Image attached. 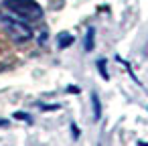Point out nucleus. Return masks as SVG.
Listing matches in <instances>:
<instances>
[{
	"label": "nucleus",
	"instance_id": "1",
	"mask_svg": "<svg viewBox=\"0 0 148 146\" xmlns=\"http://www.w3.org/2000/svg\"><path fill=\"white\" fill-rule=\"evenodd\" d=\"M2 6L27 23H39L45 16V10L37 0H2Z\"/></svg>",
	"mask_w": 148,
	"mask_h": 146
},
{
	"label": "nucleus",
	"instance_id": "2",
	"mask_svg": "<svg viewBox=\"0 0 148 146\" xmlns=\"http://www.w3.org/2000/svg\"><path fill=\"white\" fill-rule=\"evenodd\" d=\"M0 23H2L6 35L14 43H27V41H31L35 37L31 25L27 21H23V19L14 16V14H0Z\"/></svg>",
	"mask_w": 148,
	"mask_h": 146
},
{
	"label": "nucleus",
	"instance_id": "3",
	"mask_svg": "<svg viewBox=\"0 0 148 146\" xmlns=\"http://www.w3.org/2000/svg\"><path fill=\"white\" fill-rule=\"evenodd\" d=\"M95 49V27H87L85 35H83V51L91 53Z\"/></svg>",
	"mask_w": 148,
	"mask_h": 146
},
{
	"label": "nucleus",
	"instance_id": "4",
	"mask_svg": "<svg viewBox=\"0 0 148 146\" xmlns=\"http://www.w3.org/2000/svg\"><path fill=\"white\" fill-rule=\"evenodd\" d=\"M75 43V37L71 35V33H67V31H63V33H59L57 35V49L59 51H65L67 47H71Z\"/></svg>",
	"mask_w": 148,
	"mask_h": 146
},
{
	"label": "nucleus",
	"instance_id": "5",
	"mask_svg": "<svg viewBox=\"0 0 148 146\" xmlns=\"http://www.w3.org/2000/svg\"><path fill=\"white\" fill-rule=\"evenodd\" d=\"M91 114H93V120L99 122L101 120V101H99V95L97 91H91Z\"/></svg>",
	"mask_w": 148,
	"mask_h": 146
},
{
	"label": "nucleus",
	"instance_id": "6",
	"mask_svg": "<svg viewBox=\"0 0 148 146\" xmlns=\"http://www.w3.org/2000/svg\"><path fill=\"white\" fill-rule=\"evenodd\" d=\"M95 67H97V71H99L101 79H103V81H108V79H110V73H108V59H106V57L97 59V61H95Z\"/></svg>",
	"mask_w": 148,
	"mask_h": 146
},
{
	"label": "nucleus",
	"instance_id": "7",
	"mask_svg": "<svg viewBox=\"0 0 148 146\" xmlns=\"http://www.w3.org/2000/svg\"><path fill=\"white\" fill-rule=\"evenodd\" d=\"M12 118H14V120H21V122H25V124H29V126L35 122L31 114H27V112H21V110H18V112H14V114H12Z\"/></svg>",
	"mask_w": 148,
	"mask_h": 146
},
{
	"label": "nucleus",
	"instance_id": "8",
	"mask_svg": "<svg viewBox=\"0 0 148 146\" xmlns=\"http://www.w3.org/2000/svg\"><path fill=\"white\" fill-rule=\"evenodd\" d=\"M69 128H71V138H73V140H79V136H81L79 126H77L75 122H71V124H69Z\"/></svg>",
	"mask_w": 148,
	"mask_h": 146
},
{
	"label": "nucleus",
	"instance_id": "9",
	"mask_svg": "<svg viewBox=\"0 0 148 146\" xmlns=\"http://www.w3.org/2000/svg\"><path fill=\"white\" fill-rule=\"evenodd\" d=\"M41 110H45V112H55V110H59V106L57 104H41Z\"/></svg>",
	"mask_w": 148,
	"mask_h": 146
},
{
	"label": "nucleus",
	"instance_id": "10",
	"mask_svg": "<svg viewBox=\"0 0 148 146\" xmlns=\"http://www.w3.org/2000/svg\"><path fill=\"white\" fill-rule=\"evenodd\" d=\"M4 126H8V120H2V118H0V128H4Z\"/></svg>",
	"mask_w": 148,
	"mask_h": 146
},
{
	"label": "nucleus",
	"instance_id": "11",
	"mask_svg": "<svg viewBox=\"0 0 148 146\" xmlns=\"http://www.w3.org/2000/svg\"><path fill=\"white\" fill-rule=\"evenodd\" d=\"M67 91H71V93H77V91H79V89H77V87H73V85H71V87H67Z\"/></svg>",
	"mask_w": 148,
	"mask_h": 146
},
{
	"label": "nucleus",
	"instance_id": "12",
	"mask_svg": "<svg viewBox=\"0 0 148 146\" xmlns=\"http://www.w3.org/2000/svg\"><path fill=\"white\" fill-rule=\"evenodd\" d=\"M138 146H148V142H144V140H138Z\"/></svg>",
	"mask_w": 148,
	"mask_h": 146
}]
</instances>
